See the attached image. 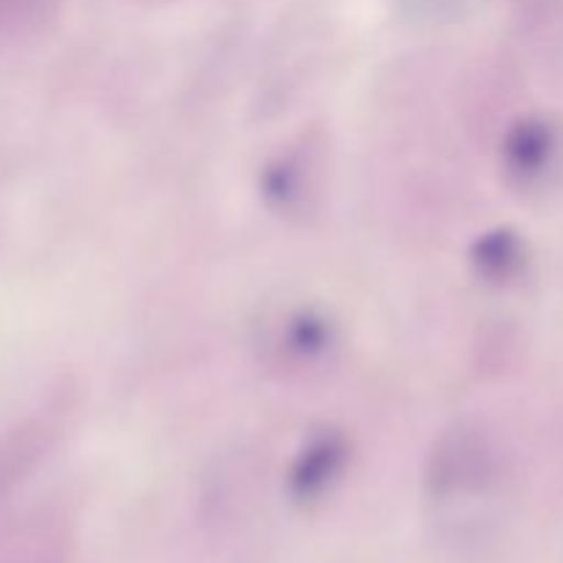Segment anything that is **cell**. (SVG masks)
<instances>
[{"mask_svg": "<svg viewBox=\"0 0 563 563\" xmlns=\"http://www.w3.org/2000/svg\"><path fill=\"white\" fill-rule=\"evenodd\" d=\"M555 154V137L553 130L542 121H528L520 130L511 135L509 143V157L511 168L522 176H537L542 174L550 165Z\"/></svg>", "mask_w": 563, "mask_h": 563, "instance_id": "cell-1", "label": "cell"}]
</instances>
